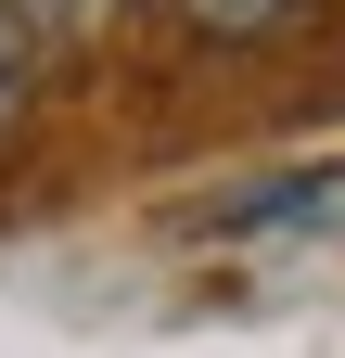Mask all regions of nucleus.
<instances>
[{"mask_svg":"<svg viewBox=\"0 0 345 358\" xmlns=\"http://www.w3.org/2000/svg\"><path fill=\"white\" fill-rule=\"evenodd\" d=\"M218 217H230V231H281V217H345V166H307V179H269V192H230Z\"/></svg>","mask_w":345,"mask_h":358,"instance_id":"nucleus-3","label":"nucleus"},{"mask_svg":"<svg viewBox=\"0 0 345 358\" xmlns=\"http://www.w3.org/2000/svg\"><path fill=\"white\" fill-rule=\"evenodd\" d=\"M128 13H141V0H26V26H38V52H115L128 38Z\"/></svg>","mask_w":345,"mask_h":358,"instance_id":"nucleus-4","label":"nucleus"},{"mask_svg":"<svg viewBox=\"0 0 345 358\" xmlns=\"http://www.w3.org/2000/svg\"><path fill=\"white\" fill-rule=\"evenodd\" d=\"M38 90H52V52H38V26H26V0H0V154L38 128Z\"/></svg>","mask_w":345,"mask_h":358,"instance_id":"nucleus-1","label":"nucleus"},{"mask_svg":"<svg viewBox=\"0 0 345 358\" xmlns=\"http://www.w3.org/2000/svg\"><path fill=\"white\" fill-rule=\"evenodd\" d=\"M320 0H179V26L192 38H218V52H269L281 26H307Z\"/></svg>","mask_w":345,"mask_h":358,"instance_id":"nucleus-2","label":"nucleus"}]
</instances>
